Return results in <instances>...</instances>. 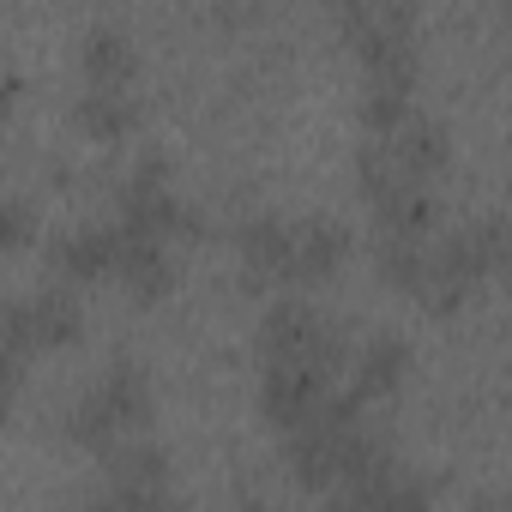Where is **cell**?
<instances>
[{
    "label": "cell",
    "instance_id": "e0dca14e",
    "mask_svg": "<svg viewBox=\"0 0 512 512\" xmlns=\"http://www.w3.org/2000/svg\"><path fill=\"white\" fill-rule=\"evenodd\" d=\"M356 115H362V127H368L374 139H392V133L416 115V97H410V91H380V85H362Z\"/></svg>",
    "mask_w": 512,
    "mask_h": 512
},
{
    "label": "cell",
    "instance_id": "52a82bcc",
    "mask_svg": "<svg viewBox=\"0 0 512 512\" xmlns=\"http://www.w3.org/2000/svg\"><path fill=\"white\" fill-rule=\"evenodd\" d=\"M109 458V488H121V494H133V500H145V506H163V512H175V464H169V452L157 446V440H121L115 452H103Z\"/></svg>",
    "mask_w": 512,
    "mask_h": 512
},
{
    "label": "cell",
    "instance_id": "7402d4cb",
    "mask_svg": "<svg viewBox=\"0 0 512 512\" xmlns=\"http://www.w3.org/2000/svg\"><path fill=\"white\" fill-rule=\"evenodd\" d=\"M235 512H278V500L260 494V488H241V494H235Z\"/></svg>",
    "mask_w": 512,
    "mask_h": 512
},
{
    "label": "cell",
    "instance_id": "30bf717a",
    "mask_svg": "<svg viewBox=\"0 0 512 512\" xmlns=\"http://www.w3.org/2000/svg\"><path fill=\"white\" fill-rule=\"evenodd\" d=\"M79 67H85V79L97 85V91H127L133 85V73H139V43H133V31L127 25H91L85 37H79Z\"/></svg>",
    "mask_w": 512,
    "mask_h": 512
},
{
    "label": "cell",
    "instance_id": "7a4b0ae2",
    "mask_svg": "<svg viewBox=\"0 0 512 512\" xmlns=\"http://www.w3.org/2000/svg\"><path fill=\"white\" fill-rule=\"evenodd\" d=\"M344 31L356 43V61L368 73V85L416 91L422 55H416V13L404 7V0H350V7H344Z\"/></svg>",
    "mask_w": 512,
    "mask_h": 512
},
{
    "label": "cell",
    "instance_id": "3957f363",
    "mask_svg": "<svg viewBox=\"0 0 512 512\" xmlns=\"http://www.w3.org/2000/svg\"><path fill=\"white\" fill-rule=\"evenodd\" d=\"M260 356H266V368H320V374H332L344 362V338L314 302L284 296L260 320Z\"/></svg>",
    "mask_w": 512,
    "mask_h": 512
},
{
    "label": "cell",
    "instance_id": "277c9868",
    "mask_svg": "<svg viewBox=\"0 0 512 512\" xmlns=\"http://www.w3.org/2000/svg\"><path fill=\"white\" fill-rule=\"evenodd\" d=\"M115 229L151 235V241H169V235H193V229H199V217L181 205V193H175L163 157H139V169H133L127 187H121V217H115Z\"/></svg>",
    "mask_w": 512,
    "mask_h": 512
},
{
    "label": "cell",
    "instance_id": "4fadbf2b",
    "mask_svg": "<svg viewBox=\"0 0 512 512\" xmlns=\"http://www.w3.org/2000/svg\"><path fill=\"white\" fill-rule=\"evenodd\" d=\"M368 205H374V217H380V235L428 241L434 223H440V199H434V187H416V181H404V175H398L386 193H374Z\"/></svg>",
    "mask_w": 512,
    "mask_h": 512
},
{
    "label": "cell",
    "instance_id": "6da1fadb",
    "mask_svg": "<svg viewBox=\"0 0 512 512\" xmlns=\"http://www.w3.org/2000/svg\"><path fill=\"white\" fill-rule=\"evenodd\" d=\"M151 380H145V368L139 362H127V356H115L109 368H103V380L67 410V440H79V446H91V452H115L121 440H139L145 428H151Z\"/></svg>",
    "mask_w": 512,
    "mask_h": 512
},
{
    "label": "cell",
    "instance_id": "7c38bea8",
    "mask_svg": "<svg viewBox=\"0 0 512 512\" xmlns=\"http://www.w3.org/2000/svg\"><path fill=\"white\" fill-rule=\"evenodd\" d=\"M115 278L127 284L133 302H163L175 290V253L151 235H127L121 229V253H115Z\"/></svg>",
    "mask_w": 512,
    "mask_h": 512
},
{
    "label": "cell",
    "instance_id": "9a60e30c",
    "mask_svg": "<svg viewBox=\"0 0 512 512\" xmlns=\"http://www.w3.org/2000/svg\"><path fill=\"white\" fill-rule=\"evenodd\" d=\"M73 121H79L85 139L115 145V139H127L139 127V103H133V91H97V85H85L79 103H73Z\"/></svg>",
    "mask_w": 512,
    "mask_h": 512
},
{
    "label": "cell",
    "instance_id": "d6986e66",
    "mask_svg": "<svg viewBox=\"0 0 512 512\" xmlns=\"http://www.w3.org/2000/svg\"><path fill=\"white\" fill-rule=\"evenodd\" d=\"M79 512H163V506H145V500H133V494H121V488H97Z\"/></svg>",
    "mask_w": 512,
    "mask_h": 512
},
{
    "label": "cell",
    "instance_id": "9c48e42d",
    "mask_svg": "<svg viewBox=\"0 0 512 512\" xmlns=\"http://www.w3.org/2000/svg\"><path fill=\"white\" fill-rule=\"evenodd\" d=\"M374 145H386V157H392V169L404 175V181H416V187H434V175L452 163V133H446V121L440 115H410L392 139H374Z\"/></svg>",
    "mask_w": 512,
    "mask_h": 512
},
{
    "label": "cell",
    "instance_id": "44dd1931",
    "mask_svg": "<svg viewBox=\"0 0 512 512\" xmlns=\"http://www.w3.org/2000/svg\"><path fill=\"white\" fill-rule=\"evenodd\" d=\"M13 398H19V362H13V356H0V422H7Z\"/></svg>",
    "mask_w": 512,
    "mask_h": 512
},
{
    "label": "cell",
    "instance_id": "5bb4252c",
    "mask_svg": "<svg viewBox=\"0 0 512 512\" xmlns=\"http://www.w3.org/2000/svg\"><path fill=\"white\" fill-rule=\"evenodd\" d=\"M404 374H410V344L398 332H380V338H368L356 350V386H350V398L356 404H380V398H392L404 386Z\"/></svg>",
    "mask_w": 512,
    "mask_h": 512
},
{
    "label": "cell",
    "instance_id": "5b68a950",
    "mask_svg": "<svg viewBox=\"0 0 512 512\" xmlns=\"http://www.w3.org/2000/svg\"><path fill=\"white\" fill-rule=\"evenodd\" d=\"M332 392H338V386H332V374H320V368H266V374H260V410H266V422L284 428V434L308 428Z\"/></svg>",
    "mask_w": 512,
    "mask_h": 512
},
{
    "label": "cell",
    "instance_id": "ba28073f",
    "mask_svg": "<svg viewBox=\"0 0 512 512\" xmlns=\"http://www.w3.org/2000/svg\"><path fill=\"white\" fill-rule=\"evenodd\" d=\"M235 253H241V272L253 290H284L290 284V217L260 211L235 229Z\"/></svg>",
    "mask_w": 512,
    "mask_h": 512
},
{
    "label": "cell",
    "instance_id": "603a6c76",
    "mask_svg": "<svg viewBox=\"0 0 512 512\" xmlns=\"http://www.w3.org/2000/svg\"><path fill=\"white\" fill-rule=\"evenodd\" d=\"M13 103H19V79H13V73H0V121L13 115Z\"/></svg>",
    "mask_w": 512,
    "mask_h": 512
},
{
    "label": "cell",
    "instance_id": "2e32d148",
    "mask_svg": "<svg viewBox=\"0 0 512 512\" xmlns=\"http://www.w3.org/2000/svg\"><path fill=\"white\" fill-rule=\"evenodd\" d=\"M374 266H380V278L398 290V296H422V284H428V241H404V235H380V247H374Z\"/></svg>",
    "mask_w": 512,
    "mask_h": 512
},
{
    "label": "cell",
    "instance_id": "8992f818",
    "mask_svg": "<svg viewBox=\"0 0 512 512\" xmlns=\"http://www.w3.org/2000/svg\"><path fill=\"white\" fill-rule=\"evenodd\" d=\"M350 247H356V235H350V223H338V217H296L290 223V284H326V278H338L344 272V260H350Z\"/></svg>",
    "mask_w": 512,
    "mask_h": 512
},
{
    "label": "cell",
    "instance_id": "ac0fdd59",
    "mask_svg": "<svg viewBox=\"0 0 512 512\" xmlns=\"http://www.w3.org/2000/svg\"><path fill=\"white\" fill-rule=\"evenodd\" d=\"M37 235V211L25 199H0V253H19Z\"/></svg>",
    "mask_w": 512,
    "mask_h": 512
},
{
    "label": "cell",
    "instance_id": "8fae6325",
    "mask_svg": "<svg viewBox=\"0 0 512 512\" xmlns=\"http://www.w3.org/2000/svg\"><path fill=\"white\" fill-rule=\"evenodd\" d=\"M115 253H121L115 223H79L55 241V272L67 284H97V278H115Z\"/></svg>",
    "mask_w": 512,
    "mask_h": 512
},
{
    "label": "cell",
    "instance_id": "ffe728a7",
    "mask_svg": "<svg viewBox=\"0 0 512 512\" xmlns=\"http://www.w3.org/2000/svg\"><path fill=\"white\" fill-rule=\"evenodd\" d=\"M320 512H374V500L356 494V488H332V494L320 500Z\"/></svg>",
    "mask_w": 512,
    "mask_h": 512
}]
</instances>
